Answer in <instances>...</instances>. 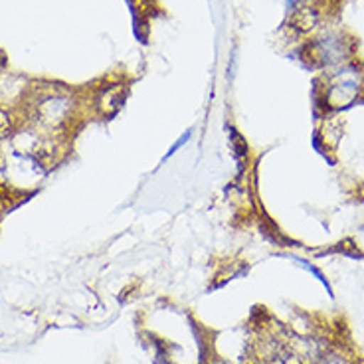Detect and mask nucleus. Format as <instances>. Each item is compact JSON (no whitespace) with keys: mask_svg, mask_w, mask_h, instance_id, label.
I'll use <instances>...</instances> for the list:
<instances>
[{"mask_svg":"<svg viewBox=\"0 0 364 364\" xmlns=\"http://www.w3.org/2000/svg\"><path fill=\"white\" fill-rule=\"evenodd\" d=\"M358 90H360V83H358V77L353 75L350 72H341L333 80L331 87H328L327 101L331 107H346L350 105L355 97L358 95Z\"/></svg>","mask_w":364,"mask_h":364,"instance_id":"f03ea898","label":"nucleus"},{"mask_svg":"<svg viewBox=\"0 0 364 364\" xmlns=\"http://www.w3.org/2000/svg\"><path fill=\"white\" fill-rule=\"evenodd\" d=\"M293 26L297 28L299 32H309L317 26L318 14L313 9H301L293 14Z\"/></svg>","mask_w":364,"mask_h":364,"instance_id":"20e7f679","label":"nucleus"},{"mask_svg":"<svg viewBox=\"0 0 364 364\" xmlns=\"http://www.w3.org/2000/svg\"><path fill=\"white\" fill-rule=\"evenodd\" d=\"M123 90H121V85H115V87H111V90L103 91V95H101L100 100V109L103 113H115V111L121 107V101H123Z\"/></svg>","mask_w":364,"mask_h":364,"instance_id":"7ed1b4c3","label":"nucleus"},{"mask_svg":"<svg viewBox=\"0 0 364 364\" xmlns=\"http://www.w3.org/2000/svg\"><path fill=\"white\" fill-rule=\"evenodd\" d=\"M12 131V119H10L9 111L0 107V139H6Z\"/></svg>","mask_w":364,"mask_h":364,"instance_id":"39448f33","label":"nucleus"},{"mask_svg":"<svg viewBox=\"0 0 364 364\" xmlns=\"http://www.w3.org/2000/svg\"><path fill=\"white\" fill-rule=\"evenodd\" d=\"M72 111V101L64 95H48L38 103L36 117L44 127H58L62 125Z\"/></svg>","mask_w":364,"mask_h":364,"instance_id":"f257e3e1","label":"nucleus"}]
</instances>
